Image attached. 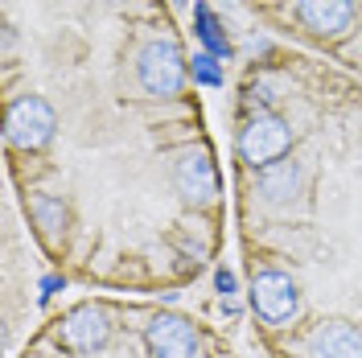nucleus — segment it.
<instances>
[{
    "instance_id": "nucleus-1",
    "label": "nucleus",
    "mask_w": 362,
    "mask_h": 358,
    "mask_svg": "<svg viewBox=\"0 0 362 358\" xmlns=\"http://www.w3.org/2000/svg\"><path fill=\"white\" fill-rule=\"evenodd\" d=\"M288 149H293V128H288L276 112L251 115L247 124L239 128V157L247 161L255 173L268 169V165H276V161H284Z\"/></svg>"
},
{
    "instance_id": "nucleus-2",
    "label": "nucleus",
    "mask_w": 362,
    "mask_h": 358,
    "mask_svg": "<svg viewBox=\"0 0 362 358\" xmlns=\"http://www.w3.org/2000/svg\"><path fill=\"white\" fill-rule=\"evenodd\" d=\"M136 74H140V87L148 95H177L185 87V74H189V62H185V50H181L173 37H157V42L144 45L140 62H136Z\"/></svg>"
},
{
    "instance_id": "nucleus-3",
    "label": "nucleus",
    "mask_w": 362,
    "mask_h": 358,
    "mask_svg": "<svg viewBox=\"0 0 362 358\" xmlns=\"http://www.w3.org/2000/svg\"><path fill=\"white\" fill-rule=\"evenodd\" d=\"M54 128H58V115L45 103L42 95H21L8 103V115H4V136L13 149H25V153H37L54 140Z\"/></svg>"
},
{
    "instance_id": "nucleus-4",
    "label": "nucleus",
    "mask_w": 362,
    "mask_h": 358,
    "mask_svg": "<svg viewBox=\"0 0 362 358\" xmlns=\"http://www.w3.org/2000/svg\"><path fill=\"white\" fill-rule=\"evenodd\" d=\"M251 309L264 321H272V325L293 321L300 313V289H296V280L280 268L255 272V280H251Z\"/></svg>"
},
{
    "instance_id": "nucleus-5",
    "label": "nucleus",
    "mask_w": 362,
    "mask_h": 358,
    "mask_svg": "<svg viewBox=\"0 0 362 358\" xmlns=\"http://www.w3.org/2000/svg\"><path fill=\"white\" fill-rule=\"evenodd\" d=\"M107 337H112V313L103 305H78L58 325V342L74 354H90V350L107 346Z\"/></svg>"
},
{
    "instance_id": "nucleus-6",
    "label": "nucleus",
    "mask_w": 362,
    "mask_h": 358,
    "mask_svg": "<svg viewBox=\"0 0 362 358\" xmlns=\"http://www.w3.org/2000/svg\"><path fill=\"white\" fill-rule=\"evenodd\" d=\"M173 181H177L181 198L194 202V206H210L218 198V169L210 149H185L173 165Z\"/></svg>"
},
{
    "instance_id": "nucleus-7",
    "label": "nucleus",
    "mask_w": 362,
    "mask_h": 358,
    "mask_svg": "<svg viewBox=\"0 0 362 358\" xmlns=\"http://www.w3.org/2000/svg\"><path fill=\"white\" fill-rule=\"evenodd\" d=\"M144 346L153 358H194L202 337L198 330L177 313H157L148 325H144Z\"/></svg>"
},
{
    "instance_id": "nucleus-8",
    "label": "nucleus",
    "mask_w": 362,
    "mask_h": 358,
    "mask_svg": "<svg viewBox=\"0 0 362 358\" xmlns=\"http://www.w3.org/2000/svg\"><path fill=\"white\" fill-rule=\"evenodd\" d=\"M296 17L317 37H341L354 25V0H296Z\"/></svg>"
},
{
    "instance_id": "nucleus-9",
    "label": "nucleus",
    "mask_w": 362,
    "mask_h": 358,
    "mask_svg": "<svg viewBox=\"0 0 362 358\" xmlns=\"http://www.w3.org/2000/svg\"><path fill=\"white\" fill-rule=\"evenodd\" d=\"M309 358H362V330L350 321H321L305 337Z\"/></svg>"
},
{
    "instance_id": "nucleus-10",
    "label": "nucleus",
    "mask_w": 362,
    "mask_h": 358,
    "mask_svg": "<svg viewBox=\"0 0 362 358\" xmlns=\"http://www.w3.org/2000/svg\"><path fill=\"white\" fill-rule=\"evenodd\" d=\"M255 190H259L264 202H272V206H288V202H296L300 190H305V169H300L296 161H276L268 169H259Z\"/></svg>"
},
{
    "instance_id": "nucleus-11",
    "label": "nucleus",
    "mask_w": 362,
    "mask_h": 358,
    "mask_svg": "<svg viewBox=\"0 0 362 358\" xmlns=\"http://www.w3.org/2000/svg\"><path fill=\"white\" fill-rule=\"evenodd\" d=\"M29 210H33V219H37L45 239L58 243V231H66V206L58 198H49V194H37V198L29 202Z\"/></svg>"
},
{
    "instance_id": "nucleus-12",
    "label": "nucleus",
    "mask_w": 362,
    "mask_h": 358,
    "mask_svg": "<svg viewBox=\"0 0 362 358\" xmlns=\"http://www.w3.org/2000/svg\"><path fill=\"white\" fill-rule=\"evenodd\" d=\"M194 17H198V33H202V42L210 45V54H214V58H226V54H230V45H226V37L218 33L214 13H210L206 4H198V8H194Z\"/></svg>"
},
{
    "instance_id": "nucleus-13",
    "label": "nucleus",
    "mask_w": 362,
    "mask_h": 358,
    "mask_svg": "<svg viewBox=\"0 0 362 358\" xmlns=\"http://www.w3.org/2000/svg\"><path fill=\"white\" fill-rule=\"evenodd\" d=\"M194 79L206 87H218L223 83V67L214 62V54H194Z\"/></svg>"
},
{
    "instance_id": "nucleus-14",
    "label": "nucleus",
    "mask_w": 362,
    "mask_h": 358,
    "mask_svg": "<svg viewBox=\"0 0 362 358\" xmlns=\"http://www.w3.org/2000/svg\"><path fill=\"white\" fill-rule=\"evenodd\" d=\"M214 284H218V292H223V296H230V292H235V272L218 268V272H214Z\"/></svg>"
}]
</instances>
